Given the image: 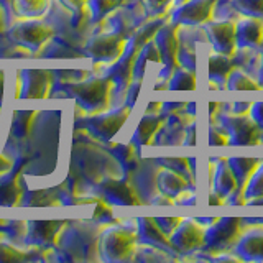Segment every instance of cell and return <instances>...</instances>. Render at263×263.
<instances>
[{
    "instance_id": "44",
    "label": "cell",
    "mask_w": 263,
    "mask_h": 263,
    "mask_svg": "<svg viewBox=\"0 0 263 263\" xmlns=\"http://www.w3.org/2000/svg\"><path fill=\"white\" fill-rule=\"evenodd\" d=\"M260 79H261V86H263V45H261V68H260Z\"/></svg>"
},
{
    "instance_id": "32",
    "label": "cell",
    "mask_w": 263,
    "mask_h": 263,
    "mask_svg": "<svg viewBox=\"0 0 263 263\" xmlns=\"http://www.w3.org/2000/svg\"><path fill=\"white\" fill-rule=\"evenodd\" d=\"M7 235L12 240H22V238L27 237L28 232V224L25 220H10L7 222Z\"/></svg>"
},
{
    "instance_id": "41",
    "label": "cell",
    "mask_w": 263,
    "mask_h": 263,
    "mask_svg": "<svg viewBox=\"0 0 263 263\" xmlns=\"http://www.w3.org/2000/svg\"><path fill=\"white\" fill-rule=\"evenodd\" d=\"M187 145H194V128H191L187 132V140H186Z\"/></svg>"
},
{
    "instance_id": "42",
    "label": "cell",
    "mask_w": 263,
    "mask_h": 263,
    "mask_svg": "<svg viewBox=\"0 0 263 263\" xmlns=\"http://www.w3.org/2000/svg\"><path fill=\"white\" fill-rule=\"evenodd\" d=\"M2 94H4V72L0 71V101H2Z\"/></svg>"
},
{
    "instance_id": "37",
    "label": "cell",
    "mask_w": 263,
    "mask_h": 263,
    "mask_svg": "<svg viewBox=\"0 0 263 263\" xmlns=\"http://www.w3.org/2000/svg\"><path fill=\"white\" fill-rule=\"evenodd\" d=\"M250 117L255 120V123L263 130V102L258 104H252L250 109Z\"/></svg>"
},
{
    "instance_id": "38",
    "label": "cell",
    "mask_w": 263,
    "mask_h": 263,
    "mask_svg": "<svg viewBox=\"0 0 263 263\" xmlns=\"http://www.w3.org/2000/svg\"><path fill=\"white\" fill-rule=\"evenodd\" d=\"M60 2L63 4V7L68 8L69 12H78L81 8L86 7L87 0H60Z\"/></svg>"
},
{
    "instance_id": "3",
    "label": "cell",
    "mask_w": 263,
    "mask_h": 263,
    "mask_svg": "<svg viewBox=\"0 0 263 263\" xmlns=\"http://www.w3.org/2000/svg\"><path fill=\"white\" fill-rule=\"evenodd\" d=\"M128 45L127 36L120 31L102 33L87 41L84 48L86 54L96 64L99 63H115L120 60V56L125 53Z\"/></svg>"
},
{
    "instance_id": "35",
    "label": "cell",
    "mask_w": 263,
    "mask_h": 263,
    "mask_svg": "<svg viewBox=\"0 0 263 263\" xmlns=\"http://www.w3.org/2000/svg\"><path fill=\"white\" fill-rule=\"evenodd\" d=\"M171 2L173 0H143L146 12L152 15H160L161 12L166 10Z\"/></svg>"
},
{
    "instance_id": "21",
    "label": "cell",
    "mask_w": 263,
    "mask_h": 263,
    "mask_svg": "<svg viewBox=\"0 0 263 263\" xmlns=\"http://www.w3.org/2000/svg\"><path fill=\"white\" fill-rule=\"evenodd\" d=\"M163 123V119L160 115H145V117L140 120V123L137 125V130L134 134V143L138 146H146L153 142V138L156 135V132L160 130Z\"/></svg>"
},
{
    "instance_id": "10",
    "label": "cell",
    "mask_w": 263,
    "mask_h": 263,
    "mask_svg": "<svg viewBox=\"0 0 263 263\" xmlns=\"http://www.w3.org/2000/svg\"><path fill=\"white\" fill-rule=\"evenodd\" d=\"M130 110H132V105L127 104L125 107H122V109L115 112L99 115V117H90L86 120V127L101 138L110 140L122 128L123 123H125Z\"/></svg>"
},
{
    "instance_id": "29",
    "label": "cell",
    "mask_w": 263,
    "mask_h": 263,
    "mask_svg": "<svg viewBox=\"0 0 263 263\" xmlns=\"http://www.w3.org/2000/svg\"><path fill=\"white\" fill-rule=\"evenodd\" d=\"M33 117L35 114L33 112H18L16 114V119L13 122V134L16 137H25L31 128Z\"/></svg>"
},
{
    "instance_id": "45",
    "label": "cell",
    "mask_w": 263,
    "mask_h": 263,
    "mask_svg": "<svg viewBox=\"0 0 263 263\" xmlns=\"http://www.w3.org/2000/svg\"><path fill=\"white\" fill-rule=\"evenodd\" d=\"M0 2H4V4H10L12 0H0Z\"/></svg>"
},
{
    "instance_id": "30",
    "label": "cell",
    "mask_w": 263,
    "mask_h": 263,
    "mask_svg": "<svg viewBox=\"0 0 263 263\" xmlns=\"http://www.w3.org/2000/svg\"><path fill=\"white\" fill-rule=\"evenodd\" d=\"M27 258V255L15 250L12 245H8V242L5 240V237L0 235V263H5V261H22Z\"/></svg>"
},
{
    "instance_id": "5",
    "label": "cell",
    "mask_w": 263,
    "mask_h": 263,
    "mask_svg": "<svg viewBox=\"0 0 263 263\" xmlns=\"http://www.w3.org/2000/svg\"><path fill=\"white\" fill-rule=\"evenodd\" d=\"M222 127H224L230 135V145H258L261 128L255 123L250 114L243 115H227L222 119Z\"/></svg>"
},
{
    "instance_id": "2",
    "label": "cell",
    "mask_w": 263,
    "mask_h": 263,
    "mask_svg": "<svg viewBox=\"0 0 263 263\" xmlns=\"http://www.w3.org/2000/svg\"><path fill=\"white\" fill-rule=\"evenodd\" d=\"M137 237L125 227H109L99 238V253L105 261H125L135 250Z\"/></svg>"
},
{
    "instance_id": "6",
    "label": "cell",
    "mask_w": 263,
    "mask_h": 263,
    "mask_svg": "<svg viewBox=\"0 0 263 263\" xmlns=\"http://www.w3.org/2000/svg\"><path fill=\"white\" fill-rule=\"evenodd\" d=\"M179 25L178 23H170V25H161L160 30L155 35V45L158 48L161 63L164 64V72L175 71L179 63H178V53H179V38H178Z\"/></svg>"
},
{
    "instance_id": "43",
    "label": "cell",
    "mask_w": 263,
    "mask_h": 263,
    "mask_svg": "<svg viewBox=\"0 0 263 263\" xmlns=\"http://www.w3.org/2000/svg\"><path fill=\"white\" fill-rule=\"evenodd\" d=\"M219 109V104L217 102H211L209 104V112H212V115H214V112H216Z\"/></svg>"
},
{
    "instance_id": "12",
    "label": "cell",
    "mask_w": 263,
    "mask_h": 263,
    "mask_svg": "<svg viewBox=\"0 0 263 263\" xmlns=\"http://www.w3.org/2000/svg\"><path fill=\"white\" fill-rule=\"evenodd\" d=\"M22 87L18 89V97L23 99H41L46 97L51 84V72L43 69H25L20 72Z\"/></svg>"
},
{
    "instance_id": "46",
    "label": "cell",
    "mask_w": 263,
    "mask_h": 263,
    "mask_svg": "<svg viewBox=\"0 0 263 263\" xmlns=\"http://www.w3.org/2000/svg\"><path fill=\"white\" fill-rule=\"evenodd\" d=\"M178 2H179V4H183V2H186V0H178Z\"/></svg>"
},
{
    "instance_id": "40",
    "label": "cell",
    "mask_w": 263,
    "mask_h": 263,
    "mask_svg": "<svg viewBox=\"0 0 263 263\" xmlns=\"http://www.w3.org/2000/svg\"><path fill=\"white\" fill-rule=\"evenodd\" d=\"M5 31V22H4V10L2 7H0V35Z\"/></svg>"
},
{
    "instance_id": "22",
    "label": "cell",
    "mask_w": 263,
    "mask_h": 263,
    "mask_svg": "<svg viewBox=\"0 0 263 263\" xmlns=\"http://www.w3.org/2000/svg\"><path fill=\"white\" fill-rule=\"evenodd\" d=\"M235 69V64L232 61V56L222 54V53H214L209 58V79L222 82L227 81L230 72Z\"/></svg>"
},
{
    "instance_id": "31",
    "label": "cell",
    "mask_w": 263,
    "mask_h": 263,
    "mask_svg": "<svg viewBox=\"0 0 263 263\" xmlns=\"http://www.w3.org/2000/svg\"><path fill=\"white\" fill-rule=\"evenodd\" d=\"M235 7L250 16L263 18V0H235Z\"/></svg>"
},
{
    "instance_id": "26",
    "label": "cell",
    "mask_w": 263,
    "mask_h": 263,
    "mask_svg": "<svg viewBox=\"0 0 263 263\" xmlns=\"http://www.w3.org/2000/svg\"><path fill=\"white\" fill-rule=\"evenodd\" d=\"M22 201V186L18 179L13 178L0 183V205H16Z\"/></svg>"
},
{
    "instance_id": "25",
    "label": "cell",
    "mask_w": 263,
    "mask_h": 263,
    "mask_svg": "<svg viewBox=\"0 0 263 263\" xmlns=\"http://www.w3.org/2000/svg\"><path fill=\"white\" fill-rule=\"evenodd\" d=\"M227 89L229 90H260L263 89V86L258 84V82H255V79H252L249 74H245L243 71L234 69L227 79Z\"/></svg>"
},
{
    "instance_id": "18",
    "label": "cell",
    "mask_w": 263,
    "mask_h": 263,
    "mask_svg": "<svg viewBox=\"0 0 263 263\" xmlns=\"http://www.w3.org/2000/svg\"><path fill=\"white\" fill-rule=\"evenodd\" d=\"M138 234L142 240L148 245L161 247V249H171L170 237L158 227L156 220L152 217H143L138 220Z\"/></svg>"
},
{
    "instance_id": "23",
    "label": "cell",
    "mask_w": 263,
    "mask_h": 263,
    "mask_svg": "<svg viewBox=\"0 0 263 263\" xmlns=\"http://www.w3.org/2000/svg\"><path fill=\"white\" fill-rule=\"evenodd\" d=\"M12 8L18 16L35 18L48 10V0H12Z\"/></svg>"
},
{
    "instance_id": "36",
    "label": "cell",
    "mask_w": 263,
    "mask_h": 263,
    "mask_svg": "<svg viewBox=\"0 0 263 263\" xmlns=\"http://www.w3.org/2000/svg\"><path fill=\"white\" fill-rule=\"evenodd\" d=\"M164 164H166V168L175 170V171L181 173V175H186V173H193L191 168H189L186 158H168V160H164Z\"/></svg>"
},
{
    "instance_id": "9",
    "label": "cell",
    "mask_w": 263,
    "mask_h": 263,
    "mask_svg": "<svg viewBox=\"0 0 263 263\" xmlns=\"http://www.w3.org/2000/svg\"><path fill=\"white\" fill-rule=\"evenodd\" d=\"M216 4L217 0H186L179 4V8L173 13V23L187 25V27L205 23L212 16Z\"/></svg>"
},
{
    "instance_id": "24",
    "label": "cell",
    "mask_w": 263,
    "mask_h": 263,
    "mask_svg": "<svg viewBox=\"0 0 263 263\" xmlns=\"http://www.w3.org/2000/svg\"><path fill=\"white\" fill-rule=\"evenodd\" d=\"M168 89H173V90H194L196 89V74H194V71L183 68V66H178V68L173 71L171 76H170Z\"/></svg>"
},
{
    "instance_id": "28",
    "label": "cell",
    "mask_w": 263,
    "mask_h": 263,
    "mask_svg": "<svg viewBox=\"0 0 263 263\" xmlns=\"http://www.w3.org/2000/svg\"><path fill=\"white\" fill-rule=\"evenodd\" d=\"M243 197H247V199H258V197H263V164H260L257 171L252 175L250 181L247 183L243 189Z\"/></svg>"
},
{
    "instance_id": "4",
    "label": "cell",
    "mask_w": 263,
    "mask_h": 263,
    "mask_svg": "<svg viewBox=\"0 0 263 263\" xmlns=\"http://www.w3.org/2000/svg\"><path fill=\"white\" fill-rule=\"evenodd\" d=\"M53 35L54 31L49 25L35 20L20 22L7 31V36L12 43L23 46L28 51H38L40 48H43V45H46L53 38Z\"/></svg>"
},
{
    "instance_id": "11",
    "label": "cell",
    "mask_w": 263,
    "mask_h": 263,
    "mask_svg": "<svg viewBox=\"0 0 263 263\" xmlns=\"http://www.w3.org/2000/svg\"><path fill=\"white\" fill-rule=\"evenodd\" d=\"M208 36L217 53L234 56L237 51V40H235V23L234 22H214L208 27Z\"/></svg>"
},
{
    "instance_id": "39",
    "label": "cell",
    "mask_w": 263,
    "mask_h": 263,
    "mask_svg": "<svg viewBox=\"0 0 263 263\" xmlns=\"http://www.w3.org/2000/svg\"><path fill=\"white\" fill-rule=\"evenodd\" d=\"M10 168H12L10 160L5 158V156L2 155V156H0V175H4V173H7Z\"/></svg>"
},
{
    "instance_id": "20",
    "label": "cell",
    "mask_w": 263,
    "mask_h": 263,
    "mask_svg": "<svg viewBox=\"0 0 263 263\" xmlns=\"http://www.w3.org/2000/svg\"><path fill=\"white\" fill-rule=\"evenodd\" d=\"M237 252L247 260H263V232L255 230L247 235H240L235 243Z\"/></svg>"
},
{
    "instance_id": "17",
    "label": "cell",
    "mask_w": 263,
    "mask_h": 263,
    "mask_svg": "<svg viewBox=\"0 0 263 263\" xmlns=\"http://www.w3.org/2000/svg\"><path fill=\"white\" fill-rule=\"evenodd\" d=\"M212 176H214V191L226 199L230 194H237V179L234 171L230 170L229 161L222 158L217 164H211Z\"/></svg>"
},
{
    "instance_id": "15",
    "label": "cell",
    "mask_w": 263,
    "mask_h": 263,
    "mask_svg": "<svg viewBox=\"0 0 263 263\" xmlns=\"http://www.w3.org/2000/svg\"><path fill=\"white\" fill-rule=\"evenodd\" d=\"M64 220H36L28 224V242L35 245H49L56 240L58 232L63 229Z\"/></svg>"
},
{
    "instance_id": "19",
    "label": "cell",
    "mask_w": 263,
    "mask_h": 263,
    "mask_svg": "<svg viewBox=\"0 0 263 263\" xmlns=\"http://www.w3.org/2000/svg\"><path fill=\"white\" fill-rule=\"evenodd\" d=\"M156 183H158V189L164 196H178L187 187V179L184 175L171 170V168H163L158 176H156Z\"/></svg>"
},
{
    "instance_id": "8",
    "label": "cell",
    "mask_w": 263,
    "mask_h": 263,
    "mask_svg": "<svg viewBox=\"0 0 263 263\" xmlns=\"http://www.w3.org/2000/svg\"><path fill=\"white\" fill-rule=\"evenodd\" d=\"M240 235H242L240 219L235 217L222 219L219 220V224L209 229V232L205 234L204 247L214 252H226L237 243Z\"/></svg>"
},
{
    "instance_id": "1",
    "label": "cell",
    "mask_w": 263,
    "mask_h": 263,
    "mask_svg": "<svg viewBox=\"0 0 263 263\" xmlns=\"http://www.w3.org/2000/svg\"><path fill=\"white\" fill-rule=\"evenodd\" d=\"M114 81L107 78H92L69 84L71 96L76 102L89 112H102L109 107Z\"/></svg>"
},
{
    "instance_id": "13",
    "label": "cell",
    "mask_w": 263,
    "mask_h": 263,
    "mask_svg": "<svg viewBox=\"0 0 263 263\" xmlns=\"http://www.w3.org/2000/svg\"><path fill=\"white\" fill-rule=\"evenodd\" d=\"M235 40L237 46L242 48H258L263 45V18L258 16H245L235 23Z\"/></svg>"
},
{
    "instance_id": "7",
    "label": "cell",
    "mask_w": 263,
    "mask_h": 263,
    "mask_svg": "<svg viewBox=\"0 0 263 263\" xmlns=\"http://www.w3.org/2000/svg\"><path fill=\"white\" fill-rule=\"evenodd\" d=\"M204 242H205V229L193 219L181 220L179 226L175 229V232L170 235L171 249L181 253L199 250L204 247Z\"/></svg>"
},
{
    "instance_id": "34",
    "label": "cell",
    "mask_w": 263,
    "mask_h": 263,
    "mask_svg": "<svg viewBox=\"0 0 263 263\" xmlns=\"http://www.w3.org/2000/svg\"><path fill=\"white\" fill-rule=\"evenodd\" d=\"M115 155L117 158L123 163V166L130 168L132 164L135 163V152H134V146H125V145H120L115 148Z\"/></svg>"
},
{
    "instance_id": "33",
    "label": "cell",
    "mask_w": 263,
    "mask_h": 263,
    "mask_svg": "<svg viewBox=\"0 0 263 263\" xmlns=\"http://www.w3.org/2000/svg\"><path fill=\"white\" fill-rule=\"evenodd\" d=\"M209 145H212V146L230 145L229 132L224 127H211L209 128Z\"/></svg>"
},
{
    "instance_id": "14",
    "label": "cell",
    "mask_w": 263,
    "mask_h": 263,
    "mask_svg": "<svg viewBox=\"0 0 263 263\" xmlns=\"http://www.w3.org/2000/svg\"><path fill=\"white\" fill-rule=\"evenodd\" d=\"M101 189L107 199L112 201L114 204H119V205L142 204V199L137 196L135 189L132 187L127 181H117V179L104 181L101 184Z\"/></svg>"
},
{
    "instance_id": "16",
    "label": "cell",
    "mask_w": 263,
    "mask_h": 263,
    "mask_svg": "<svg viewBox=\"0 0 263 263\" xmlns=\"http://www.w3.org/2000/svg\"><path fill=\"white\" fill-rule=\"evenodd\" d=\"M230 170L234 171V176L237 179V194L235 197H243V189L247 183L250 181L252 175L261 164L258 158H252V156H234V158L227 160Z\"/></svg>"
},
{
    "instance_id": "27",
    "label": "cell",
    "mask_w": 263,
    "mask_h": 263,
    "mask_svg": "<svg viewBox=\"0 0 263 263\" xmlns=\"http://www.w3.org/2000/svg\"><path fill=\"white\" fill-rule=\"evenodd\" d=\"M122 2L123 0H87L86 5L89 8L92 20H101L102 16L115 10Z\"/></svg>"
}]
</instances>
